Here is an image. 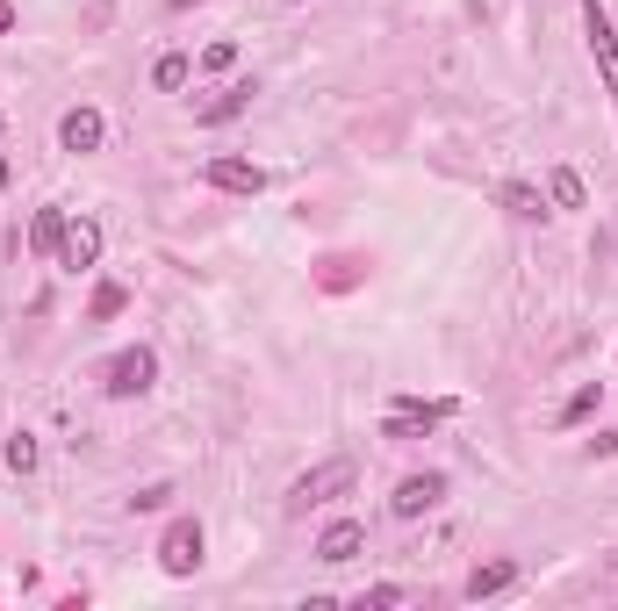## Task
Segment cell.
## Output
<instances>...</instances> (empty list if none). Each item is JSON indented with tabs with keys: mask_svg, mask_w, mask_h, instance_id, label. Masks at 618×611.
Wrapping results in <instances>:
<instances>
[{
	"mask_svg": "<svg viewBox=\"0 0 618 611\" xmlns=\"http://www.w3.org/2000/svg\"><path fill=\"white\" fill-rule=\"evenodd\" d=\"M590 454H597V460H611V454H618V432H597V439H590Z\"/></svg>",
	"mask_w": 618,
	"mask_h": 611,
	"instance_id": "23",
	"label": "cell"
},
{
	"mask_svg": "<svg viewBox=\"0 0 618 611\" xmlns=\"http://www.w3.org/2000/svg\"><path fill=\"white\" fill-rule=\"evenodd\" d=\"M245 108H252V80H230V87H216L194 108V122H230V116H245Z\"/></svg>",
	"mask_w": 618,
	"mask_h": 611,
	"instance_id": "10",
	"label": "cell"
},
{
	"mask_svg": "<svg viewBox=\"0 0 618 611\" xmlns=\"http://www.w3.org/2000/svg\"><path fill=\"white\" fill-rule=\"evenodd\" d=\"M102 137H108V122H102V108H66L58 116V152H102Z\"/></svg>",
	"mask_w": 618,
	"mask_h": 611,
	"instance_id": "7",
	"label": "cell"
},
{
	"mask_svg": "<svg viewBox=\"0 0 618 611\" xmlns=\"http://www.w3.org/2000/svg\"><path fill=\"white\" fill-rule=\"evenodd\" d=\"M66 224H72L66 209H36V224H29V252H36V260H58V238H66Z\"/></svg>",
	"mask_w": 618,
	"mask_h": 611,
	"instance_id": "11",
	"label": "cell"
},
{
	"mask_svg": "<svg viewBox=\"0 0 618 611\" xmlns=\"http://www.w3.org/2000/svg\"><path fill=\"white\" fill-rule=\"evenodd\" d=\"M583 36H590V58H597L604 87L618 94V29H611V15H604L597 0H583Z\"/></svg>",
	"mask_w": 618,
	"mask_h": 611,
	"instance_id": "4",
	"label": "cell"
},
{
	"mask_svg": "<svg viewBox=\"0 0 618 611\" xmlns=\"http://www.w3.org/2000/svg\"><path fill=\"white\" fill-rule=\"evenodd\" d=\"M166 496H173V482H152V489H138L130 504H138V511H158V504H166Z\"/></svg>",
	"mask_w": 618,
	"mask_h": 611,
	"instance_id": "22",
	"label": "cell"
},
{
	"mask_svg": "<svg viewBox=\"0 0 618 611\" xmlns=\"http://www.w3.org/2000/svg\"><path fill=\"white\" fill-rule=\"evenodd\" d=\"M439 496H447V475H439V468H425V475H403V482H395L389 511H395V518H425V511L439 504Z\"/></svg>",
	"mask_w": 618,
	"mask_h": 611,
	"instance_id": "5",
	"label": "cell"
},
{
	"mask_svg": "<svg viewBox=\"0 0 618 611\" xmlns=\"http://www.w3.org/2000/svg\"><path fill=\"white\" fill-rule=\"evenodd\" d=\"M173 8H194V0H173Z\"/></svg>",
	"mask_w": 618,
	"mask_h": 611,
	"instance_id": "25",
	"label": "cell"
},
{
	"mask_svg": "<svg viewBox=\"0 0 618 611\" xmlns=\"http://www.w3.org/2000/svg\"><path fill=\"white\" fill-rule=\"evenodd\" d=\"M158 568H166V576H194V568H202V525H194V518H173L166 525V540H158Z\"/></svg>",
	"mask_w": 618,
	"mask_h": 611,
	"instance_id": "3",
	"label": "cell"
},
{
	"mask_svg": "<svg viewBox=\"0 0 618 611\" xmlns=\"http://www.w3.org/2000/svg\"><path fill=\"white\" fill-rule=\"evenodd\" d=\"M511 583H518V561H482L475 576H467V597H475V604H482V597L511 590Z\"/></svg>",
	"mask_w": 618,
	"mask_h": 611,
	"instance_id": "12",
	"label": "cell"
},
{
	"mask_svg": "<svg viewBox=\"0 0 618 611\" xmlns=\"http://www.w3.org/2000/svg\"><path fill=\"white\" fill-rule=\"evenodd\" d=\"M188 80H194V58H188V51H166V58L152 65V87H158V94H180Z\"/></svg>",
	"mask_w": 618,
	"mask_h": 611,
	"instance_id": "13",
	"label": "cell"
},
{
	"mask_svg": "<svg viewBox=\"0 0 618 611\" xmlns=\"http://www.w3.org/2000/svg\"><path fill=\"white\" fill-rule=\"evenodd\" d=\"M367 547V525H353V518H338V525H324V540H317V561H331V568H345V561Z\"/></svg>",
	"mask_w": 618,
	"mask_h": 611,
	"instance_id": "9",
	"label": "cell"
},
{
	"mask_svg": "<svg viewBox=\"0 0 618 611\" xmlns=\"http://www.w3.org/2000/svg\"><path fill=\"white\" fill-rule=\"evenodd\" d=\"M202 65L209 72H230V65H238V44H230V36H216V44L202 51Z\"/></svg>",
	"mask_w": 618,
	"mask_h": 611,
	"instance_id": "20",
	"label": "cell"
},
{
	"mask_svg": "<svg viewBox=\"0 0 618 611\" xmlns=\"http://www.w3.org/2000/svg\"><path fill=\"white\" fill-rule=\"evenodd\" d=\"M597 396H604V382H583V388H575V396L561 403V424H583L590 410H597Z\"/></svg>",
	"mask_w": 618,
	"mask_h": 611,
	"instance_id": "16",
	"label": "cell"
},
{
	"mask_svg": "<svg viewBox=\"0 0 618 611\" xmlns=\"http://www.w3.org/2000/svg\"><path fill=\"white\" fill-rule=\"evenodd\" d=\"M360 482V468H353V460H324V468H309L302 482L288 489V511H317V504H338L345 489Z\"/></svg>",
	"mask_w": 618,
	"mask_h": 611,
	"instance_id": "1",
	"label": "cell"
},
{
	"mask_svg": "<svg viewBox=\"0 0 618 611\" xmlns=\"http://www.w3.org/2000/svg\"><path fill=\"white\" fill-rule=\"evenodd\" d=\"M389 604H403V583H375V590L360 597V611H389Z\"/></svg>",
	"mask_w": 618,
	"mask_h": 611,
	"instance_id": "21",
	"label": "cell"
},
{
	"mask_svg": "<svg viewBox=\"0 0 618 611\" xmlns=\"http://www.w3.org/2000/svg\"><path fill=\"white\" fill-rule=\"evenodd\" d=\"M122 302H130V296H122L116 280H102V288H94V324H108V316H116Z\"/></svg>",
	"mask_w": 618,
	"mask_h": 611,
	"instance_id": "17",
	"label": "cell"
},
{
	"mask_svg": "<svg viewBox=\"0 0 618 611\" xmlns=\"http://www.w3.org/2000/svg\"><path fill=\"white\" fill-rule=\"evenodd\" d=\"M94 260H102V224H94V216H72L66 238H58V266H66V274H86Z\"/></svg>",
	"mask_w": 618,
	"mask_h": 611,
	"instance_id": "6",
	"label": "cell"
},
{
	"mask_svg": "<svg viewBox=\"0 0 618 611\" xmlns=\"http://www.w3.org/2000/svg\"><path fill=\"white\" fill-rule=\"evenodd\" d=\"M8 29H15V8H8V0H0V36H8Z\"/></svg>",
	"mask_w": 618,
	"mask_h": 611,
	"instance_id": "24",
	"label": "cell"
},
{
	"mask_svg": "<svg viewBox=\"0 0 618 611\" xmlns=\"http://www.w3.org/2000/svg\"><path fill=\"white\" fill-rule=\"evenodd\" d=\"M547 194H554V209H583V180H575V166H554Z\"/></svg>",
	"mask_w": 618,
	"mask_h": 611,
	"instance_id": "15",
	"label": "cell"
},
{
	"mask_svg": "<svg viewBox=\"0 0 618 611\" xmlns=\"http://www.w3.org/2000/svg\"><path fill=\"white\" fill-rule=\"evenodd\" d=\"M8 468H15V475H29V468H36V439H29V432L8 439Z\"/></svg>",
	"mask_w": 618,
	"mask_h": 611,
	"instance_id": "18",
	"label": "cell"
},
{
	"mask_svg": "<svg viewBox=\"0 0 618 611\" xmlns=\"http://www.w3.org/2000/svg\"><path fill=\"white\" fill-rule=\"evenodd\" d=\"M497 202H503L511 216H547V194H539V188H525V180H503V188H497Z\"/></svg>",
	"mask_w": 618,
	"mask_h": 611,
	"instance_id": "14",
	"label": "cell"
},
{
	"mask_svg": "<svg viewBox=\"0 0 618 611\" xmlns=\"http://www.w3.org/2000/svg\"><path fill=\"white\" fill-rule=\"evenodd\" d=\"M324 288H353V280H360V260H324Z\"/></svg>",
	"mask_w": 618,
	"mask_h": 611,
	"instance_id": "19",
	"label": "cell"
},
{
	"mask_svg": "<svg viewBox=\"0 0 618 611\" xmlns=\"http://www.w3.org/2000/svg\"><path fill=\"white\" fill-rule=\"evenodd\" d=\"M158 382V352L152 346H122L116 360H108V374H102V388L116 403H130V396H144V388Z\"/></svg>",
	"mask_w": 618,
	"mask_h": 611,
	"instance_id": "2",
	"label": "cell"
},
{
	"mask_svg": "<svg viewBox=\"0 0 618 611\" xmlns=\"http://www.w3.org/2000/svg\"><path fill=\"white\" fill-rule=\"evenodd\" d=\"M202 180L209 188H224V194H259L266 188V166H252V158H209Z\"/></svg>",
	"mask_w": 618,
	"mask_h": 611,
	"instance_id": "8",
	"label": "cell"
}]
</instances>
